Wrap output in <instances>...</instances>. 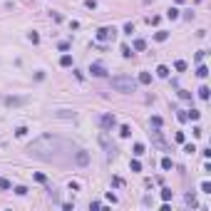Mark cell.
Wrapping results in <instances>:
<instances>
[{
    "mask_svg": "<svg viewBox=\"0 0 211 211\" xmlns=\"http://www.w3.org/2000/svg\"><path fill=\"white\" fill-rule=\"evenodd\" d=\"M3 102H5V105H8V107H18V105H23L25 100H20V97H5Z\"/></svg>",
    "mask_w": 211,
    "mask_h": 211,
    "instance_id": "7",
    "label": "cell"
},
{
    "mask_svg": "<svg viewBox=\"0 0 211 211\" xmlns=\"http://www.w3.org/2000/svg\"><path fill=\"white\" fill-rule=\"evenodd\" d=\"M119 134H122L124 139H127V137H132V127H129V124H122V127H119Z\"/></svg>",
    "mask_w": 211,
    "mask_h": 211,
    "instance_id": "11",
    "label": "cell"
},
{
    "mask_svg": "<svg viewBox=\"0 0 211 211\" xmlns=\"http://www.w3.org/2000/svg\"><path fill=\"white\" fill-rule=\"evenodd\" d=\"M152 124L154 127H162V117H152Z\"/></svg>",
    "mask_w": 211,
    "mask_h": 211,
    "instance_id": "34",
    "label": "cell"
},
{
    "mask_svg": "<svg viewBox=\"0 0 211 211\" xmlns=\"http://www.w3.org/2000/svg\"><path fill=\"white\" fill-rule=\"evenodd\" d=\"M35 181H40V184H47V176H45V174H35Z\"/></svg>",
    "mask_w": 211,
    "mask_h": 211,
    "instance_id": "28",
    "label": "cell"
},
{
    "mask_svg": "<svg viewBox=\"0 0 211 211\" xmlns=\"http://www.w3.org/2000/svg\"><path fill=\"white\" fill-rule=\"evenodd\" d=\"M172 196H174V191H172V189H162V199H164V201H169Z\"/></svg>",
    "mask_w": 211,
    "mask_h": 211,
    "instance_id": "19",
    "label": "cell"
},
{
    "mask_svg": "<svg viewBox=\"0 0 211 211\" xmlns=\"http://www.w3.org/2000/svg\"><path fill=\"white\" fill-rule=\"evenodd\" d=\"M75 162H77V167H87V164H90V154H87L85 149H80V152L75 154Z\"/></svg>",
    "mask_w": 211,
    "mask_h": 211,
    "instance_id": "5",
    "label": "cell"
},
{
    "mask_svg": "<svg viewBox=\"0 0 211 211\" xmlns=\"http://www.w3.org/2000/svg\"><path fill=\"white\" fill-rule=\"evenodd\" d=\"M157 75H159V77H169V67H167V65H159V67H157Z\"/></svg>",
    "mask_w": 211,
    "mask_h": 211,
    "instance_id": "12",
    "label": "cell"
},
{
    "mask_svg": "<svg viewBox=\"0 0 211 211\" xmlns=\"http://www.w3.org/2000/svg\"><path fill=\"white\" fill-rule=\"evenodd\" d=\"M196 75H199V77H206V75H209V67H206V65H199Z\"/></svg>",
    "mask_w": 211,
    "mask_h": 211,
    "instance_id": "20",
    "label": "cell"
},
{
    "mask_svg": "<svg viewBox=\"0 0 211 211\" xmlns=\"http://www.w3.org/2000/svg\"><path fill=\"white\" fill-rule=\"evenodd\" d=\"M144 47H147V42H144V40H134V50H137V52H142V50H144Z\"/></svg>",
    "mask_w": 211,
    "mask_h": 211,
    "instance_id": "17",
    "label": "cell"
},
{
    "mask_svg": "<svg viewBox=\"0 0 211 211\" xmlns=\"http://www.w3.org/2000/svg\"><path fill=\"white\" fill-rule=\"evenodd\" d=\"M186 67H189V65H186L184 60H176V62H174V70H176V72H184Z\"/></svg>",
    "mask_w": 211,
    "mask_h": 211,
    "instance_id": "13",
    "label": "cell"
},
{
    "mask_svg": "<svg viewBox=\"0 0 211 211\" xmlns=\"http://www.w3.org/2000/svg\"><path fill=\"white\" fill-rule=\"evenodd\" d=\"M112 82V90H117V92H124V95H129V92H134L137 90V80H132V77H112L109 80Z\"/></svg>",
    "mask_w": 211,
    "mask_h": 211,
    "instance_id": "2",
    "label": "cell"
},
{
    "mask_svg": "<svg viewBox=\"0 0 211 211\" xmlns=\"http://www.w3.org/2000/svg\"><path fill=\"white\" fill-rule=\"evenodd\" d=\"M10 186H13V184H10V181H8V179H3V176H0V189H3V191H8V189H10Z\"/></svg>",
    "mask_w": 211,
    "mask_h": 211,
    "instance_id": "21",
    "label": "cell"
},
{
    "mask_svg": "<svg viewBox=\"0 0 211 211\" xmlns=\"http://www.w3.org/2000/svg\"><path fill=\"white\" fill-rule=\"evenodd\" d=\"M100 124H102L105 132H109V129L117 127V117H114V114H102V117H100Z\"/></svg>",
    "mask_w": 211,
    "mask_h": 211,
    "instance_id": "4",
    "label": "cell"
},
{
    "mask_svg": "<svg viewBox=\"0 0 211 211\" xmlns=\"http://www.w3.org/2000/svg\"><path fill=\"white\" fill-rule=\"evenodd\" d=\"M186 117H189V119H194V122H196V119H199V117H201V112H199V109H191V112H186Z\"/></svg>",
    "mask_w": 211,
    "mask_h": 211,
    "instance_id": "18",
    "label": "cell"
},
{
    "mask_svg": "<svg viewBox=\"0 0 211 211\" xmlns=\"http://www.w3.org/2000/svg\"><path fill=\"white\" fill-rule=\"evenodd\" d=\"M60 65H62V67H72V55H67V52H65V55L60 57Z\"/></svg>",
    "mask_w": 211,
    "mask_h": 211,
    "instance_id": "9",
    "label": "cell"
},
{
    "mask_svg": "<svg viewBox=\"0 0 211 211\" xmlns=\"http://www.w3.org/2000/svg\"><path fill=\"white\" fill-rule=\"evenodd\" d=\"M30 42H33V45H37V42H40V35H37V33H30Z\"/></svg>",
    "mask_w": 211,
    "mask_h": 211,
    "instance_id": "31",
    "label": "cell"
},
{
    "mask_svg": "<svg viewBox=\"0 0 211 211\" xmlns=\"http://www.w3.org/2000/svg\"><path fill=\"white\" fill-rule=\"evenodd\" d=\"M184 152H186V154H194V152H196V147H194V144H186V147H184Z\"/></svg>",
    "mask_w": 211,
    "mask_h": 211,
    "instance_id": "30",
    "label": "cell"
},
{
    "mask_svg": "<svg viewBox=\"0 0 211 211\" xmlns=\"http://www.w3.org/2000/svg\"><path fill=\"white\" fill-rule=\"evenodd\" d=\"M129 167H132V172H142V164H139V159H132V164H129Z\"/></svg>",
    "mask_w": 211,
    "mask_h": 211,
    "instance_id": "22",
    "label": "cell"
},
{
    "mask_svg": "<svg viewBox=\"0 0 211 211\" xmlns=\"http://www.w3.org/2000/svg\"><path fill=\"white\" fill-rule=\"evenodd\" d=\"M201 191H204V194H211V184H209V181L201 184Z\"/></svg>",
    "mask_w": 211,
    "mask_h": 211,
    "instance_id": "26",
    "label": "cell"
},
{
    "mask_svg": "<svg viewBox=\"0 0 211 211\" xmlns=\"http://www.w3.org/2000/svg\"><path fill=\"white\" fill-rule=\"evenodd\" d=\"M60 144L62 142L57 139V137H52V134H42L37 142H33L30 147H28V152L37 157V159H45V162H52L55 159V152L60 149Z\"/></svg>",
    "mask_w": 211,
    "mask_h": 211,
    "instance_id": "1",
    "label": "cell"
},
{
    "mask_svg": "<svg viewBox=\"0 0 211 211\" xmlns=\"http://www.w3.org/2000/svg\"><path fill=\"white\" fill-rule=\"evenodd\" d=\"M137 82H139V85H152V75H149V72H142Z\"/></svg>",
    "mask_w": 211,
    "mask_h": 211,
    "instance_id": "8",
    "label": "cell"
},
{
    "mask_svg": "<svg viewBox=\"0 0 211 211\" xmlns=\"http://www.w3.org/2000/svg\"><path fill=\"white\" fill-rule=\"evenodd\" d=\"M90 72H92V77H105V75H107V70H105L102 62H92V65H90Z\"/></svg>",
    "mask_w": 211,
    "mask_h": 211,
    "instance_id": "6",
    "label": "cell"
},
{
    "mask_svg": "<svg viewBox=\"0 0 211 211\" xmlns=\"http://www.w3.org/2000/svg\"><path fill=\"white\" fill-rule=\"evenodd\" d=\"M172 167H174V164H172V159H169V157H164V159H162V169H164V172H169Z\"/></svg>",
    "mask_w": 211,
    "mask_h": 211,
    "instance_id": "14",
    "label": "cell"
},
{
    "mask_svg": "<svg viewBox=\"0 0 211 211\" xmlns=\"http://www.w3.org/2000/svg\"><path fill=\"white\" fill-rule=\"evenodd\" d=\"M167 37H169V33H164V30H159V33L154 35V40H157V42H164Z\"/></svg>",
    "mask_w": 211,
    "mask_h": 211,
    "instance_id": "16",
    "label": "cell"
},
{
    "mask_svg": "<svg viewBox=\"0 0 211 211\" xmlns=\"http://www.w3.org/2000/svg\"><path fill=\"white\" fill-rule=\"evenodd\" d=\"M204 57H206V52H204V50H199V52H196V62H201Z\"/></svg>",
    "mask_w": 211,
    "mask_h": 211,
    "instance_id": "32",
    "label": "cell"
},
{
    "mask_svg": "<svg viewBox=\"0 0 211 211\" xmlns=\"http://www.w3.org/2000/svg\"><path fill=\"white\" fill-rule=\"evenodd\" d=\"M144 152H147V149H144V144H142V142H137V144H134V149H132V154H134V157H142Z\"/></svg>",
    "mask_w": 211,
    "mask_h": 211,
    "instance_id": "10",
    "label": "cell"
},
{
    "mask_svg": "<svg viewBox=\"0 0 211 211\" xmlns=\"http://www.w3.org/2000/svg\"><path fill=\"white\" fill-rule=\"evenodd\" d=\"M122 55H124V57H132V47H129V45H122Z\"/></svg>",
    "mask_w": 211,
    "mask_h": 211,
    "instance_id": "24",
    "label": "cell"
},
{
    "mask_svg": "<svg viewBox=\"0 0 211 211\" xmlns=\"http://www.w3.org/2000/svg\"><path fill=\"white\" fill-rule=\"evenodd\" d=\"M174 139L179 142V144H184V139H186V137H184V132H176V134H174Z\"/></svg>",
    "mask_w": 211,
    "mask_h": 211,
    "instance_id": "27",
    "label": "cell"
},
{
    "mask_svg": "<svg viewBox=\"0 0 211 211\" xmlns=\"http://www.w3.org/2000/svg\"><path fill=\"white\" fill-rule=\"evenodd\" d=\"M124 33H127V35H132V33H134V25H132V23H127V25H124Z\"/></svg>",
    "mask_w": 211,
    "mask_h": 211,
    "instance_id": "29",
    "label": "cell"
},
{
    "mask_svg": "<svg viewBox=\"0 0 211 211\" xmlns=\"http://www.w3.org/2000/svg\"><path fill=\"white\" fill-rule=\"evenodd\" d=\"M117 37V30L114 28H100L97 30V40L100 42H109V40H114Z\"/></svg>",
    "mask_w": 211,
    "mask_h": 211,
    "instance_id": "3",
    "label": "cell"
},
{
    "mask_svg": "<svg viewBox=\"0 0 211 211\" xmlns=\"http://www.w3.org/2000/svg\"><path fill=\"white\" fill-rule=\"evenodd\" d=\"M176 3H179V5H181V3H186V0H176Z\"/></svg>",
    "mask_w": 211,
    "mask_h": 211,
    "instance_id": "36",
    "label": "cell"
},
{
    "mask_svg": "<svg viewBox=\"0 0 211 211\" xmlns=\"http://www.w3.org/2000/svg\"><path fill=\"white\" fill-rule=\"evenodd\" d=\"M209 87H206V85H204V87H199V97H201V100H209Z\"/></svg>",
    "mask_w": 211,
    "mask_h": 211,
    "instance_id": "15",
    "label": "cell"
},
{
    "mask_svg": "<svg viewBox=\"0 0 211 211\" xmlns=\"http://www.w3.org/2000/svg\"><path fill=\"white\" fill-rule=\"evenodd\" d=\"M167 18H172V20H176V18H179V10H176V8H172V10H167Z\"/></svg>",
    "mask_w": 211,
    "mask_h": 211,
    "instance_id": "23",
    "label": "cell"
},
{
    "mask_svg": "<svg viewBox=\"0 0 211 211\" xmlns=\"http://www.w3.org/2000/svg\"><path fill=\"white\" fill-rule=\"evenodd\" d=\"M15 134H18V137H25V134H28V129H25V127H18V132H15Z\"/></svg>",
    "mask_w": 211,
    "mask_h": 211,
    "instance_id": "35",
    "label": "cell"
},
{
    "mask_svg": "<svg viewBox=\"0 0 211 211\" xmlns=\"http://www.w3.org/2000/svg\"><path fill=\"white\" fill-rule=\"evenodd\" d=\"M15 194H18V196H25L28 189H25V186H15Z\"/></svg>",
    "mask_w": 211,
    "mask_h": 211,
    "instance_id": "25",
    "label": "cell"
},
{
    "mask_svg": "<svg viewBox=\"0 0 211 211\" xmlns=\"http://www.w3.org/2000/svg\"><path fill=\"white\" fill-rule=\"evenodd\" d=\"M179 97H181V100H191V95H189V92H184V90H179Z\"/></svg>",
    "mask_w": 211,
    "mask_h": 211,
    "instance_id": "33",
    "label": "cell"
}]
</instances>
